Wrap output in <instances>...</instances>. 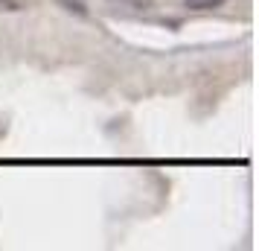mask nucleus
<instances>
[{
  "mask_svg": "<svg viewBox=\"0 0 259 251\" xmlns=\"http://www.w3.org/2000/svg\"><path fill=\"white\" fill-rule=\"evenodd\" d=\"M111 3H122V6H131V9H149L152 0H111Z\"/></svg>",
  "mask_w": 259,
  "mask_h": 251,
  "instance_id": "7ed1b4c3",
  "label": "nucleus"
},
{
  "mask_svg": "<svg viewBox=\"0 0 259 251\" xmlns=\"http://www.w3.org/2000/svg\"><path fill=\"white\" fill-rule=\"evenodd\" d=\"M184 6L192 9V12H210V9L224 6V0H184Z\"/></svg>",
  "mask_w": 259,
  "mask_h": 251,
  "instance_id": "f257e3e1",
  "label": "nucleus"
},
{
  "mask_svg": "<svg viewBox=\"0 0 259 251\" xmlns=\"http://www.w3.org/2000/svg\"><path fill=\"white\" fill-rule=\"evenodd\" d=\"M59 3L64 6V9H67V12H76V15H84V12H88L82 0H59Z\"/></svg>",
  "mask_w": 259,
  "mask_h": 251,
  "instance_id": "f03ea898",
  "label": "nucleus"
}]
</instances>
